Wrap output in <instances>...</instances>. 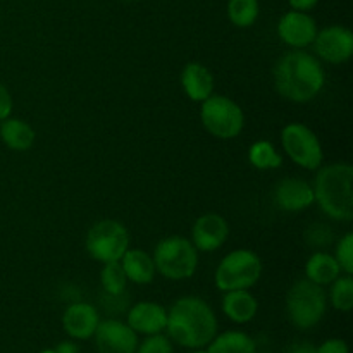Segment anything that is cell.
Segmentation results:
<instances>
[{
    "label": "cell",
    "mask_w": 353,
    "mask_h": 353,
    "mask_svg": "<svg viewBox=\"0 0 353 353\" xmlns=\"http://www.w3.org/2000/svg\"><path fill=\"white\" fill-rule=\"evenodd\" d=\"M274 85L285 99L299 103L309 102L323 90L324 69L312 54L296 48L278 61Z\"/></svg>",
    "instance_id": "1"
},
{
    "label": "cell",
    "mask_w": 353,
    "mask_h": 353,
    "mask_svg": "<svg viewBox=\"0 0 353 353\" xmlns=\"http://www.w3.org/2000/svg\"><path fill=\"white\" fill-rule=\"evenodd\" d=\"M169 336L186 348L207 347L217 333L216 314L199 296L179 299L168 312Z\"/></svg>",
    "instance_id": "2"
},
{
    "label": "cell",
    "mask_w": 353,
    "mask_h": 353,
    "mask_svg": "<svg viewBox=\"0 0 353 353\" xmlns=\"http://www.w3.org/2000/svg\"><path fill=\"white\" fill-rule=\"evenodd\" d=\"M353 168L345 162H336L321 169L314 181V202L331 219H353Z\"/></svg>",
    "instance_id": "3"
},
{
    "label": "cell",
    "mask_w": 353,
    "mask_h": 353,
    "mask_svg": "<svg viewBox=\"0 0 353 353\" xmlns=\"http://www.w3.org/2000/svg\"><path fill=\"white\" fill-rule=\"evenodd\" d=\"M155 271L164 278L179 279L192 278L199 265V250L192 241L183 236H169L159 241L154 252Z\"/></svg>",
    "instance_id": "4"
},
{
    "label": "cell",
    "mask_w": 353,
    "mask_h": 353,
    "mask_svg": "<svg viewBox=\"0 0 353 353\" xmlns=\"http://www.w3.org/2000/svg\"><path fill=\"white\" fill-rule=\"evenodd\" d=\"M286 310L293 326L299 330H309L319 324L326 314V293L323 286L309 279L296 281L286 296Z\"/></svg>",
    "instance_id": "5"
},
{
    "label": "cell",
    "mask_w": 353,
    "mask_h": 353,
    "mask_svg": "<svg viewBox=\"0 0 353 353\" xmlns=\"http://www.w3.org/2000/svg\"><path fill=\"white\" fill-rule=\"evenodd\" d=\"M262 262L252 250H234L219 262L216 271V286L221 292L248 290L259 281Z\"/></svg>",
    "instance_id": "6"
},
{
    "label": "cell",
    "mask_w": 353,
    "mask_h": 353,
    "mask_svg": "<svg viewBox=\"0 0 353 353\" xmlns=\"http://www.w3.org/2000/svg\"><path fill=\"white\" fill-rule=\"evenodd\" d=\"M200 117L205 130L221 140L236 138L245 126L241 107L234 100L223 95H210L209 99L203 100Z\"/></svg>",
    "instance_id": "7"
},
{
    "label": "cell",
    "mask_w": 353,
    "mask_h": 353,
    "mask_svg": "<svg viewBox=\"0 0 353 353\" xmlns=\"http://www.w3.org/2000/svg\"><path fill=\"white\" fill-rule=\"evenodd\" d=\"M128 248H130V233L117 221H99L86 234V250L92 259L102 264L121 261Z\"/></svg>",
    "instance_id": "8"
},
{
    "label": "cell",
    "mask_w": 353,
    "mask_h": 353,
    "mask_svg": "<svg viewBox=\"0 0 353 353\" xmlns=\"http://www.w3.org/2000/svg\"><path fill=\"white\" fill-rule=\"evenodd\" d=\"M281 141L288 157L300 168L309 169V171L321 168L323 147H321V141L316 133L305 124L292 123L285 126L281 133Z\"/></svg>",
    "instance_id": "9"
},
{
    "label": "cell",
    "mask_w": 353,
    "mask_h": 353,
    "mask_svg": "<svg viewBox=\"0 0 353 353\" xmlns=\"http://www.w3.org/2000/svg\"><path fill=\"white\" fill-rule=\"evenodd\" d=\"M316 54L330 64L347 62L353 54V34L348 28L330 26L317 31L314 38Z\"/></svg>",
    "instance_id": "10"
},
{
    "label": "cell",
    "mask_w": 353,
    "mask_h": 353,
    "mask_svg": "<svg viewBox=\"0 0 353 353\" xmlns=\"http://www.w3.org/2000/svg\"><path fill=\"white\" fill-rule=\"evenodd\" d=\"M93 336L99 353H137V333L121 321L109 319L99 323Z\"/></svg>",
    "instance_id": "11"
},
{
    "label": "cell",
    "mask_w": 353,
    "mask_h": 353,
    "mask_svg": "<svg viewBox=\"0 0 353 353\" xmlns=\"http://www.w3.org/2000/svg\"><path fill=\"white\" fill-rule=\"evenodd\" d=\"M278 34L293 48H305L314 43L317 34L316 21L303 10H290L279 19Z\"/></svg>",
    "instance_id": "12"
},
{
    "label": "cell",
    "mask_w": 353,
    "mask_h": 353,
    "mask_svg": "<svg viewBox=\"0 0 353 353\" xmlns=\"http://www.w3.org/2000/svg\"><path fill=\"white\" fill-rule=\"evenodd\" d=\"M230 234L226 219L219 214H205L193 224L192 238L193 247L202 252H214L224 245Z\"/></svg>",
    "instance_id": "13"
},
{
    "label": "cell",
    "mask_w": 353,
    "mask_h": 353,
    "mask_svg": "<svg viewBox=\"0 0 353 353\" xmlns=\"http://www.w3.org/2000/svg\"><path fill=\"white\" fill-rule=\"evenodd\" d=\"M274 202L279 209L286 212H300L314 203V190L303 179H281L274 190Z\"/></svg>",
    "instance_id": "14"
},
{
    "label": "cell",
    "mask_w": 353,
    "mask_h": 353,
    "mask_svg": "<svg viewBox=\"0 0 353 353\" xmlns=\"http://www.w3.org/2000/svg\"><path fill=\"white\" fill-rule=\"evenodd\" d=\"M99 323L100 319L97 309L85 302H76L69 305L62 316V326H64L65 333L74 340L92 338Z\"/></svg>",
    "instance_id": "15"
},
{
    "label": "cell",
    "mask_w": 353,
    "mask_h": 353,
    "mask_svg": "<svg viewBox=\"0 0 353 353\" xmlns=\"http://www.w3.org/2000/svg\"><path fill=\"white\" fill-rule=\"evenodd\" d=\"M168 324V310L155 302H140L128 314V326L134 333L159 334Z\"/></svg>",
    "instance_id": "16"
},
{
    "label": "cell",
    "mask_w": 353,
    "mask_h": 353,
    "mask_svg": "<svg viewBox=\"0 0 353 353\" xmlns=\"http://www.w3.org/2000/svg\"><path fill=\"white\" fill-rule=\"evenodd\" d=\"M181 85L188 99L193 102H203L214 95V76L205 65L190 62L181 72Z\"/></svg>",
    "instance_id": "17"
},
{
    "label": "cell",
    "mask_w": 353,
    "mask_h": 353,
    "mask_svg": "<svg viewBox=\"0 0 353 353\" xmlns=\"http://www.w3.org/2000/svg\"><path fill=\"white\" fill-rule=\"evenodd\" d=\"M259 309V303L252 293L247 290H233L226 292L223 299V310L233 323L245 324L250 323L255 317Z\"/></svg>",
    "instance_id": "18"
},
{
    "label": "cell",
    "mask_w": 353,
    "mask_h": 353,
    "mask_svg": "<svg viewBox=\"0 0 353 353\" xmlns=\"http://www.w3.org/2000/svg\"><path fill=\"white\" fill-rule=\"evenodd\" d=\"M121 265H123L124 272H126L128 281H133L137 285H148L154 281L155 276V264L154 259L143 250H130L128 248L126 254L121 257Z\"/></svg>",
    "instance_id": "19"
},
{
    "label": "cell",
    "mask_w": 353,
    "mask_h": 353,
    "mask_svg": "<svg viewBox=\"0 0 353 353\" xmlns=\"http://www.w3.org/2000/svg\"><path fill=\"white\" fill-rule=\"evenodd\" d=\"M34 130L24 121L16 117H7L0 123V138L3 145L14 152H26L34 143Z\"/></svg>",
    "instance_id": "20"
},
{
    "label": "cell",
    "mask_w": 353,
    "mask_h": 353,
    "mask_svg": "<svg viewBox=\"0 0 353 353\" xmlns=\"http://www.w3.org/2000/svg\"><path fill=\"white\" fill-rule=\"evenodd\" d=\"M340 271L341 269L336 259L326 252H317L305 264L307 279L319 286L331 285L340 276Z\"/></svg>",
    "instance_id": "21"
},
{
    "label": "cell",
    "mask_w": 353,
    "mask_h": 353,
    "mask_svg": "<svg viewBox=\"0 0 353 353\" xmlns=\"http://www.w3.org/2000/svg\"><path fill=\"white\" fill-rule=\"evenodd\" d=\"M257 347L248 334L241 331H226V333L214 336L209 343L207 353H255Z\"/></svg>",
    "instance_id": "22"
},
{
    "label": "cell",
    "mask_w": 353,
    "mask_h": 353,
    "mask_svg": "<svg viewBox=\"0 0 353 353\" xmlns=\"http://www.w3.org/2000/svg\"><path fill=\"white\" fill-rule=\"evenodd\" d=\"M248 161L254 168L262 169H278L283 164V157L276 152V148L272 147V143L269 141L261 140L255 141L254 145L248 150Z\"/></svg>",
    "instance_id": "23"
},
{
    "label": "cell",
    "mask_w": 353,
    "mask_h": 353,
    "mask_svg": "<svg viewBox=\"0 0 353 353\" xmlns=\"http://www.w3.org/2000/svg\"><path fill=\"white\" fill-rule=\"evenodd\" d=\"M228 17L238 28H248L259 17V0H230Z\"/></svg>",
    "instance_id": "24"
},
{
    "label": "cell",
    "mask_w": 353,
    "mask_h": 353,
    "mask_svg": "<svg viewBox=\"0 0 353 353\" xmlns=\"http://www.w3.org/2000/svg\"><path fill=\"white\" fill-rule=\"evenodd\" d=\"M100 281H102L103 290H105L109 295L117 296L126 290V272H124L121 261L114 262H105L103 264L102 272H100Z\"/></svg>",
    "instance_id": "25"
},
{
    "label": "cell",
    "mask_w": 353,
    "mask_h": 353,
    "mask_svg": "<svg viewBox=\"0 0 353 353\" xmlns=\"http://www.w3.org/2000/svg\"><path fill=\"white\" fill-rule=\"evenodd\" d=\"M331 293L330 299L331 303L336 310L341 312H350L353 307V279L350 274H347L345 278L338 276L333 283H331Z\"/></svg>",
    "instance_id": "26"
},
{
    "label": "cell",
    "mask_w": 353,
    "mask_h": 353,
    "mask_svg": "<svg viewBox=\"0 0 353 353\" xmlns=\"http://www.w3.org/2000/svg\"><path fill=\"white\" fill-rule=\"evenodd\" d=\"M336 262L340 264L341 271L347 274H353V234L347 233L340 240L336 247V255H334Z\"/></svg>",
    "instance_id": "27"
},
{
    "label": "cell",
    "mask_w": 353,
    "mask_h": 353,
    "mask_svg": "<svg viewBox=\"0 0 353 353\" xmlns=\"http://www.w3.org/2000/svg\"><path fill=\"white\" fill-rule=\"evenodd\" d=\"M137 353H172V345L169 338H165L164 334H150L137 348Z\"/></svg>",
    "instance_id": "28"
},
{
    "label": "cell",
    "mask_w": 353,
    "mask_h": 353,
    "mask_svg": "<svg viewBox=\"0 0 353 353\" xmlns=\"http://www.w3.org/2000/svg\"><path fill=\"white\" fill-rule=\"evenodd\" d=\"M309 241L312 243V247H323L324 243H330L331 230L323 224H316L309 230Z\"/></svg>",
    "instance_id": "29"
},
{
    "label": "cell",
    "mask_w": 353,
    "mask_h": 353,
    "mask_svg": "<svg viewBox=\"0 0 353 353\" xmlns=\"http://www.w3.org/2000/svg\"><path fill=\"white\" fill-rule=\"evenodd\" d=\"M12 112V97H10L9 90L0 83V123L10 116Z\"/></svg>",
    "instance_id": "30"
},
{
    "label": "cell",
    "mask_w": 353,
    "mask_h": 353,
    "mask_svg": "<svg viewBox=\"0 0 353 353\" xmlns=\"http://www.w3.org/2000/svg\"><path fill=\"white\" fill-rule=\"evenodd\" d=\"M317 353H348V345L343 340L333 338L317 347Z\"/></svg>",
    "instance_id": "31"
},
{
    "label": "cell",
    "mask_w": 353,
    "mask_h": 353,
    "mask_svg": "<svg viewBox=\"0 0 353 353\" xmlns=\"http://www.w3.org/2000/svg\"><path fill=\"white\" fill-rule=\"evenodd\" d=\"M288 353H317V347H314L309 341H300L290 347Z\"/></svg>",
    "instance_id": "32"
},
{
    "label": "cell",
    "mask_w": 353,
    "mask_h": 353,
    "mask_svg": "<svg viewBox=\"0 0 353 353\" xmlns=\"http://www.w3.org/2000/svg\"><path fill=\"white\" fill-rule=\"evenodd\" d=\"M290 6L293 7V10H310L316 7V3L319 2V0H288Z\"/></svg>",
    "instance_id": "33"
},
{
    "label": "cell",
    "mask_w": 353,
    "mask_h": 353,
    "mask_svg": "<svg viewBox=\"0 0 353 353\" xmlns=\"http://www.w3.org/2000/svg\"><path fill=\"white\" fill-rule=\"evenodd\" d=\"M55 353H79L78 345L72 343V341H62L55 348Z\"/></svg>",
    "instance_id": "34"
},
{
    "label": "cell",
    "mask_w": 353,
    "mask_h": 353,
    "mask_svg": "<svg viewBox=\"0 0 353 353\" xmlns=\"http://www.w3.org/2000/svg\"><path fill=\"white\" fill-rule=\"evenodd\" d=\"M40 353H55V350H43V352H40Z\"/></svg>",
    "instance_id": "35"
},
{
    "label": "cell",
    "mask_w": 353,
    "mask_h": 353,
    "mask_svg": "<svg viewBox=\"0 0 353 353\" xmlns=\"http://www.w3.org/2000/svg\"><path fill=\"white\" fill-rule=\"evenodd\" d=\"M195 353H207V352H195Z\"/></svg>",
    "instance_id": "36"
},
{
    "label": "cell",
    "mask_w": 353,
    "mask_h": 353,
    "mask_svg": "<svg viewBox=\"0 0 353 353\" xmlns=\"http://www.w3.org/2000/svg\"><path fill=\"white\" fill-rule=\"evenodd\" d=\"M128 2H131V0H128Z\"/></svg>",
    "instance_id": "37"
},
{
    "label": "cell",
    "mask_w": 353,
    "mask_h": 353,
    "mask_svg": "<svg viewBox=\"0 0 353 353\" xmlns=\"http://www.w3.org/2000/svg\"><path fill=\"white\" fill-rule=\"evenodd\" d=\"M255 353H257V352H255Z\"/></svg>",
    "instance_id": "38"
}]
</instances>
